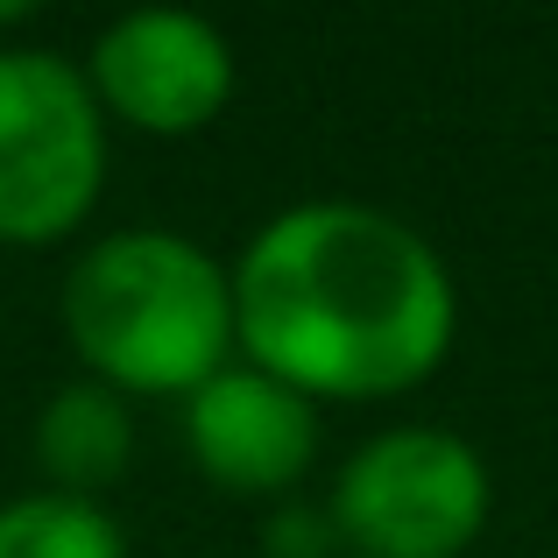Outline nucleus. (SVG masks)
<instances>
[{"label": "nucleus", "mask_w": 558, "mask_h": 558, "mask_svg": "<svg viewBox=\"0 0 558 558\" xmlns=\"http://www.w3.org/2000/svg\"><path fill=\"white\" fill-rule=\"evenodd\" d=\"M28 460H36V488L99 502L135 466V403L93 375L57 381L28 424Z\"/></svg>", "instance_id": "nucleus-7"}, {"label": "nucleus", "mask_w": 558, "mask_h": 558, "mask_svg": "<svg viewBox=\"0 0 558 558\" xmlns=\"http://www.w3.org/2000/svg\"><path fill=\"white\" fill-rule=\"evenodd\" d=\"M233 354L312 403L424 389L460 340V283L432 233L368 198H298L227 262Z\"/></svg>", "instance_id": "nucleus-1"}, {"label": "nucleus", "mask_w": 558, "mask_h": 558, "mask_svg": "<svg viewBox=\"0 0 558 558\" xmlns=\"http://www.w3.org/2000/svg\"><path fill=\"white\" fill-rule=\"evenodd\" d=\"M64 340L113 396H184L233 354V276L178 227H113L64 269Z\"/></svg>", "instance_id": "nucleus-2"}, {"label": "nucleus", "mask_w": 558, "mask_h": 558, "mask_svg": "<svg viewBox=\"0 0 558 558\" xmlns=\"http://www.w3.org/2000/svg\"><path fill=\"white\" fill-rule=\"evenodd\" d=\"M326 517L340 558H466L495 517V474L452 424H389L340 460Z\"/></svg>", "instance_id": "nucleus-4"}, {"label": "nucleus", "mask_w": 558, "mask_h": 558, "mask_svg": "<svg viewBox=\"0 0 558 558\" xmlns=\"http://www.w3.org/2000/svg\"><path fill=\"white\" fill-rule=\"evenodd\" d=\"M28 22H36L28 0H0V36H14V28H28Z\"/></svg>", "instance_id": "nucleus-10"}, {"label": "nucleus", "mask_w": 558, "mask_h": 558, "mask_svg": "<svg viewBox=\"0 0 558 558\" xmlns=\"http://www.w3.org/2000/svg\"><path fill=\"white\" fill-rule=\"evenodd\" d=\"M262 558H340V537H332L326 502H269L262 517Z\"/></svg>", "instance_id": "nucleus-9"}, {"label": "nucleus", "mask_w": 558, "mask_h": 558, "mask_svg": "<svg viewBox=\"0 0 558 558\" xmlns=\"http://www.w3.org/2000/svg\"><path fill=\"white\" fill-rule=\"evenodd\" d=\"M0 558H128V531L107 502L22 488L0 502Z\"/></svg>", "instance_id": "nucleus-8"}, {"label": "nucleus", "mask_w": 558, "mask_h": 558, "mask_svg": "<svg viewBox=\"0 0 558 558\" xmlns=\"http://www.w3.org/2000/svg\"><path fill=\"white\" fill-rule=\"evenodd\" d=\"M78 71L93 85L107 128L156 135V142L205 135L233 107V85H241V57H233L227 28L184 8L113 14L93 36V50L78 57Z\"/></svg>", "instance_id": "nucleus-5"}, {"label": "nucleus", "mask_w": 558, "mask_h": 558, "mask_svg": "<svg viewBox=\"0 0 558 558\" xmlns=\"http://www.w3.org/2000/svg\"><path fill=\"white\" fill-rule=\"evenodd\" d=\"M184 452L219 495L290 502L318 466V403L247 361H227L184 396Z\"/></svg>", "instance_id": "nucleus-6"}, {"label": "nucleus", "mask_w": 558, "mask_h": 558, "mask_svg": "<svg viewBox=\"0 0 558 558\" xmlns=\"http://www.w3.org/2000/svg\"><path fill=\"white\" fill-rule=\"evenodd\" d=\"M113 128L78 57L0 43V247H64L99 213Z\"/></svg>", "instance_id": "nucleus-3"}]
</instances>
